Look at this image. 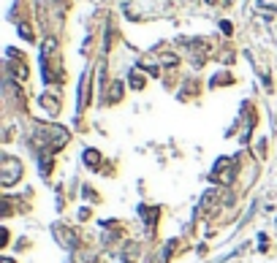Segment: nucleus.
<instances>
[{"label":"nucleus","mask_w":277,"mask_h":263,"mask_svg":"<svg viewBox=\"0 0 277 263\" xmlns=\"http://www.w3.org/2000/svg\"><path fill=\"white\" fill-rule=\"evenodd\" d=\"M19 177H22V163L11 155H3V177H0L3 187H11Z\"/></svg>","instance_id":"1"},{"label":"nucleus","mask_w":277,"mask_h":263,"mask_svg":"<svg viewBox=\"0 0 277 263\" xmlns=\"http://www.w3.org/2000/svg\"><path fill=\"white\" fill-rule=\"evenodd\" d=\"M84 163H90L93 169H98L101 157H98V152H96V149H87V152H84Z\"/></svg>","instance_id":"2"}]
</instances>
